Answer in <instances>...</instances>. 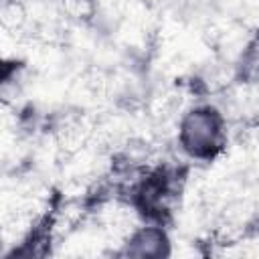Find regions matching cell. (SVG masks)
<instances>
[{
	"instance_id": "2",
	"label": "cell",
	"mask_w": 259,
	"mask_h": 259,
	"mask_svg": "<svg viewBox=\"0 0 259 259\" xmlns=\"http://www.w3.org/2000/svg\"><path fill=\"white\" fill-rule=\"evenodd\" d=\"M117 255L121 257H168L170 237L166 229L158 223H148L130 233L121 243Z\"/></svg>"
},
{
	"instance_id": "1",
	"label": "cell",
	"mask_w": 259,
	"mask_h": 259,
	"mask_svg": "<svg viewBox=\"0 0 259 259\" xmlns=\"http://www.w3.org/2000/svg\"><path fill=\"white\" fill-rule=\"evenodd\" d=\"M176 142L186 158L212 162L227 146V119L210 103L192 105L178 119Z\"/></svg>"
},
{
	"instance_id": "3",
	"label": "cell",
	"mask_w": 259,
	"mask_h": 259,
	"mask_svg": "<svg viewBox=\"0 0 259 259\" xmlns=\"http://www.w3.org/2000/svg\"><path fill=\"white\" fill-rule=\"evenodd\" d=\"M235 75L239 83L259 85V28L249 36L239 59L235 63Z\"/></svg>"
}]
</instances>
